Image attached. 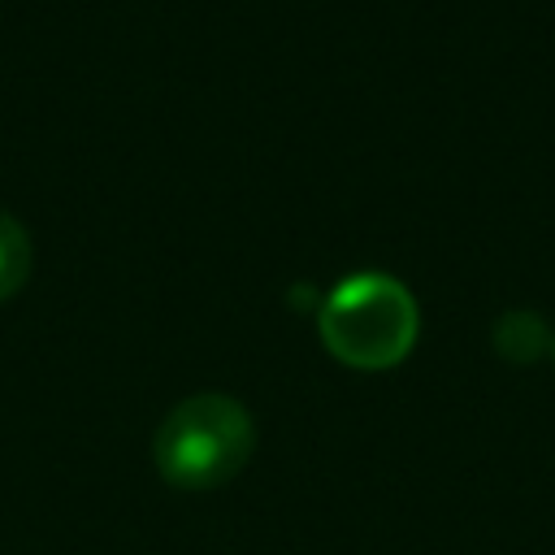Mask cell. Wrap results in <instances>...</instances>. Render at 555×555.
<instances>
[{
  "label": "cell",
  "mask_w": 555,
  "mask_h": 555,
  "mask_svg": "<svg viewBox=\"0 0 555 555\" xmlns=\"http://www.w3.org/2000/svg\"><path fill=\"white\" fill-rule=\"evenodd\" d=\"M256 447L251 412L230 395H191L156 429V468L169 486L212 490L230 481Z\"/></svg>",
  "instance_id": "6da1fadb"
},
{
  "label": "cell",
  "mask_w": 555,
  "mask_h": 555,
  "mask_svg": "<svg viewBox=\"0 0 555 555\" xmlns=\"http://www.w3.org/2000/svg\"><path fill=\"white\" fill-rule=\"evenodd\" d=\"M416 299L386 273H356L321 308L325 347L351 369H390L416 343Z\"/></svg>",
  "instance_id": "7a4b0ae2"
},
{
  "label": "cell",
  "mask_w": 555,
  "mask_h": 555,
  "mask_svg": "<svg viewBox=\"0 0 555 555\" xmlns=\"http://www.w3.org/2000/svg\"><path fill=\"white\" fill-rule=\"evenodd\" d=\"M30 260H35L30 234L22 230V221H17L13 212H0V304L13 299V295L26 286Z\"/></svg>",
  "instance_id": "3957f363"
},
{
  "label": "cell",
  "mask_w": 555,
  "mask_h": 555,
  "mask_svg": "<svg viewBox=\"0 0 555 555\" xmlns=\"http://www.w3.org/2000/svg\"><path fill=\"white\" fill-rule=\"evenodd\" d=\"M494 347H499L507 360H516V364L533 360V356L542 351V321H538L533 312H507V317L494 325Z\"/></svg>",
  "instance_id": "277c9868"
}]
</instances>
